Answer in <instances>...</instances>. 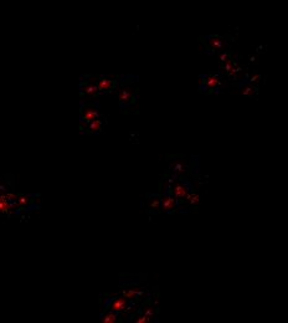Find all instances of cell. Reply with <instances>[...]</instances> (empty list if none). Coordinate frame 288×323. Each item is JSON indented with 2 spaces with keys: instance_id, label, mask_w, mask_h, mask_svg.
Segmentation results:
<instances>
[{
  "instance_id": "obj_1",
  "label": "cell",
  "mask_w": 288,
  "mask_h": 323,
  "mask_svg": "<svg viewBox=\"0 0 288 323\" xmlns=\"http://www.w3.org/2000/svg\"><path fill=\"white\" fill-rule=\"evenodd\" d=\"M114 86V81L110 80V78H106V77H102L100 81H98V91H110L112 87Z\"/></svg>"
},
{
  "instance_id": "obj_2",
  "label": "cell",
  "mask_w": 288,
  "mask_h": 323,
  "mask_svg": "<svg viewBox=\"0 0 288 323\" xmlns=\"http://www.w3.org/2000/svg\"><path fill=\"white\" fill-rule=\"evenodd\" d=\"M173 193H174V196L175 198H187V189L181 185V184H175L174 185V189H173Z\"/></svg>"
},
{
  "instance_id": "obj_3",
  "label": "cell",
  "mask_w": 288,
  "mask_h": 323,
  "mask_svg": "<svg viewBox=\"0 0 288 323\" xmlns=\"http://www.w3.org/2000/svg\"><path fill=\"white\" fill-rule=\"evenodd\" d=\"M126 307H127V302L123 298H118V299L113 301L111 304V309L114 312H122L126 309Z\"/></svg>"
},
{
  "instance_id": "obj_4",
  "label": "cell",
  "mask_w": 288,
  "mask_h": 323,
  "mask_svg": "<svg viewBox=\"0 0 288 323\" xmlns=\"http://www.w3.org/2000/svg\"><path fill=\"white\" fill-rule=\"evenodd\" d=\"M97 116H98L97 111H94L93 108H84V111H83V119L87 121V122L94 121L96 118H97Z\"/></svg>"
},
{
  "instance_id": "obj_5",
  "label": "cell",
  "mask_w": 288,
  "mask_h": 323,
  "mask_svg": "<svg viewBox=\"0 0 288 323\" xmlns=\"http://www.w3.org/2000/svg\"><path fill=\"white\" fill-rule=\"evenodd\" d=\"M175 205H176L175 199L169 198V196H165V198L163 199V201H161V208H163V210H165V211H168V210H170V209H174Z\"/></svg>"
},
{
  "instance_id": "obj_6",
  "label": "cell",
  "mask_w": 288,
  "mask_h": 323,
  "mask_svg": "<svg viewBox=\"0 0 288 323\" xmlns=\"http://www.w3.org/2000/svg\"><path fill=\"white\" fill-rule=\"evenodd\" d=\"M132 96H133V93L128 88H124L119 93V100H121V102H128L132 98Z\"/></svg>"
},
{
  "instance_id": "obj_7",
  "label": "cell",
  "mask_w": 288,
  "mask_h": 323,
  "mask_svg": "<svg viewBox=\"0 0 288 323\" xmlns=\"http://www.w3.org/2000/svg\"><path fill=\"white\" fill-rule=\"evenodd\" d=\"M217 84H219V80H217V77L210 76V77H208V78H206V85H208V87H209V88H214V87H216V86H217Z\"/></svg>"
},
{
  "instance_id": "obj_8",
  "label": "cell",
  "mask_w": 288,
  "mask_h": 323,
  "mask_svg": "<svg viewBox=\"0 0 288 323\" xmlns=\"http://www.w3.org/2000/svg\"><path fill=\"white\" fill-rule=\"evenodd\" d=\"M83 91L87 95H96V93H97V91H98V87L94 86V85H87V86L83 87Z\"/></svg>"
},
{
  "instance_id": "obj_9",
  "label": "cell",
  "mask_w": 288,
  "mask_h": 323,
  "mask_svg": "<svg viewBox=\"0 0 288 323\" xmlns=\"http://www.w3.org/2000/svg\"><path fill=\"white\" fill-rule=\"evenodd\" d=\"M101 126H102V122H101L100 119H94V121L91 122V124H89V129H91L92 132H97V131H100Z\"/></svg>"
},
{
  "instance_id": "obj_10",
  "label": "cell",
  "mask_w": 288,
  "mask_h": 323,
  "mask_svg": "<svg viewBox=\"0 0 288 323\" xmlns=\"http://www.w3.org/2000/svg\"><path fill=\"white\" fill-rule=\"evenodd\" d=\"M117 321V316L114 313H108L106 314L103 318H102V322L103 323H114Z\"/></svg>"
},
{
  "instance_id": "obj_11",
  "label": "cell",
  "mask_w": 288,
  "mask_h": 323,
  "mask_svg": "<svg viewBox=\"0 0 288 323\" xmlns=\"http://www.w3.org/2000/svg\"><path fill=\"white\" fill-rule=\"evenodd\" d=\"M140 293H142V291H138V290L123 291V296H124L126 298H132V297H134V296H137V295H140Z\"/></svg>"
},
{
  "instance_id": "obj_12",
  "label": "cell",
  "mask_w": 288,
  "mask_h": 323,
  "mask_svg": "<svg viewBox=\"0 0 288 323\" xmlns=\"http://www.w3.org/2000/svg\"><path fill=\"white\" fill-rule=\"evenodd\" d=\"M9 209H10V204L8 203V200H0V211L6 213Z\"/></svg>"
},
{
  "instance_id": "obj_13",
  "label": "cell",
  "mask_w": 288,
  "mask_h": 323,
  "mask_svg": "<svg viewBox=\"0 0 288 323\" xmlns=\"http://www.w3.org/2000/svg\"><path fill=\"white\" fill-rule=\"evenodd\" d=\"M186 199H189V201H190L191 204H198V203H199V195H196V194L187 195Z\"/></svg>"
},
{
  "instance_id": "obj_14",
  "label": "cell",
  "mask_w": 288,
  "mask_h": 323,
  "mask_svg": "<svg viewBox=\"0 0 288 323\" xmlns=\"http://www.w3.org/2000/svg\"><path fill=\"white\" fill-rule=\"evenodd\" d=\"M29 203V196H18V205H26Z\"/></svg>"
},
{
  "instance_id": "obj_15",
  "label": "cell",
  "mask_w": 288,
  "mask_h": 323,
  "mask_svg": "<svg viewBox=\"0 0 288 323\" xmlns=\"http://www.w3.org/2000/svg\"><path fill=\"white\" fill-rule=\"evenodd\" d=\"M159 206H160L159 199H158V198H154V199L150 201V208H152V209H159Z\"/></svg>"
},
{
  "instance_id": "obj_16",
  "label": "cell",
  "mask_w": 288,
  "mask_h": 323,
  "mask_svg": "<svg viewBox=\"0 0 288 323\" xmlns=\"http://www.w3.org/2000/svg\"><path fill=\"white\" fill-rule=\"evenodd\" d=\"M135 322H137V323H147V322H149V316L144 314V316H142V317H138V318L135 319Z\"/></svg>"
},
{
  "instance_id": "obj_17",
  "label": "cell",
  "mask_w": 288,
  "mask_h": 323,
  "mask_svg": "<svg viewBox=\"0 0 288 323\" xmlns=\"http://www.w3.org/2000/svg\"><path fill=\"white\" fill-rule=\"evenodd\" d=\"M145 314L150 317V316H153V314H154V312H153V311H152L150 308H147V309H145Z\"/></svg>"
}]
</instances>
